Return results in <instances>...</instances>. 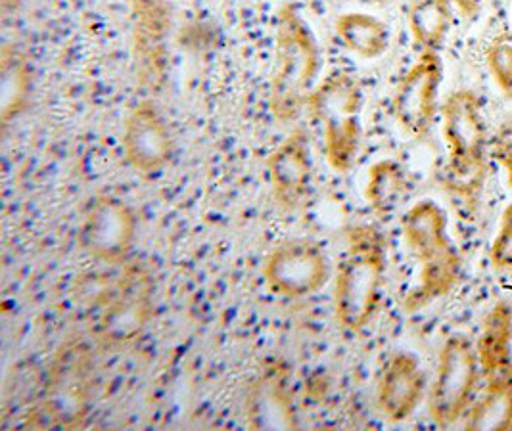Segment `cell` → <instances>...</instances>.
<instances>
[{"label": "cell", "mask_w": 512, "mask_h": 431, "mask_svg": "<svg viewBox=\"0 0 512 431\" xmlns=\"http://www.w3.org/2000/svg\"><path fill=\"white\" fill-rule=\"evenodd\" d=\"M275 56L277 71L271 81L269 108L273 117L286 125L302 115L321 68L317 39L294 4L280 6Z\"/></svg>", "instance_id": "6da1fadb"}, {"label": "cell", "mask_w": 512, "mask_h": 431, "mask_svg": "<svg viewBox=\"0 0 512 431\" xmlns=\"http://www.w3.org/2000/svg\"><path fill=\"white\" fill-rule=\"evenodd\" d=\"M386 276V238L373 225H357L348 232V250L336 274L334 311L350 330H363L374 317Z\"/></svg>", "instance_id": "7a4b0ae2"}, {"label": "cell", "mask_w": 512, "mask_h": 431, "mask_svg": "<svg viewBox=\"0 0 512 431\" xmlns=\"http://www.w3.org/2000/svg\"><path fill=\"white\" fill-rule=\"evenodd\" d=\"M440 114L449 152V186L457 196L474 202L488 175L489 133L484 102L470 89H457L445 98Z\"/></svg>", "instance_id": "3957f363"}, {"label": "cell", "mask_w": 512, "mask_h": 431, "mask_svg": "<svg viewBox=\"0 0 512 431\" xmlns=\"http://www.w3.org/2000/svg\"><path fill=\"white\" fill-rule=\"evenodd\" d=\"M93 353L81 340H68L56 351L39 403L29 414V426L39 430L81 428L93 405Z\"/></svg>", "instance_id": "277c9868"}, {"label": "cell", "mask_w": 512, "mask_h": 431, "mask_svg": "<svg viewBox=\"0 0 512 431\" xmlns=\"http://www.w3.org/2000/svg\"><path fill=\"white\" fill-rule=\"evenodd\" d=\"M363 89L355 77L334 71L307 98V110L323 125L325 156L338 173H348L361 148Z\"/></svg>", "instance_id": "5b68a950"}, {"label": "cell", "mask_w": 512, "mask_h": 431, "mask_svg": "<svg viewBox=\"0 0 512 431\" xmlns=\"http://www.w3.org/2000/svg\"><path fill=\"white\" fill-rule=\"evenodd\" d=\"M480 374L476 347L463 334L449 336L438 357L428 401L430 418L436 426L447 428L465 418Z\"/></svg>", "instance_id": "8992f818"}, {"label": "cell", "mask_w": 512, "mask_h": 431, "mask_svg": "<svg viewBox=\"0 0 512 431\" xmlns=\"http://www.w3.org/2000/svg\"><path fill=\"white\" fill-rule=\"evenodd\" d=\"M154 311V280L142 265H131L117 284L98 322V340L104 347H129L144 334Z\"/></svg>", "instance_id": "52a82bcc"}, {"label": "cell", "mask_w": 512, "mask_h": 431, "mask_svg": "<svg viewBox=\"0 0 512 431\" xmlns=\"http://www.w3.org/2000/svg\"><path fill=\"white\" fill-rule=\"evenodd\" d=\"M263 278L273 294L302 299L319 294L328 284L330 261L313 240H286L269 253L263 265Z\"/></svg>", "instance_id": "ba28073f"}, {"label": "cell", "mask_w": 512, "mask_h": 431, "mask_svg": "<svg viewBox=\"0 0 512 431\" xmlns=\"http://www.w3.org/2000/svg\"><path fill=\"white\" fill-rule=\"evenodd\" d=\"M442 58L438 52L422 50L417 62L403 75L394 96V117L409 137H428L440 112Z\"/></svg>", "instance_id": "9c48e42d"}, {"label": "cell", "mask_w": 512, "mask_h": 431, "mask_svg": "<svg viewBox=\"0 0 512 431\" xmlns=\"http://www.w3.org/2000/svg\"><path fill=\"white\" fill-rule=\"evenodd\" d=\"M137 213L116 196L96 198L79 228V246L100 263L117 265L129 259L137 242Z\"/></svg>", "instance_id": "30bf717a"}, {"label": "cell", "mask_w": 512, "mask_h": 431, "mask_svg": "<svg viewBox=\"0 0 512 431\" xmlns=\"http://www.w3.org/2000/svg\"><path fill=\"white\" fill-rule=\"evenodd\" d=\"M121 146L129 165L142 175L160 173L173 156L171 131L152 100H140L129 112Z\"/></svg>", "instance_id": "8fae6325"}, {"label": "cell", "mask_w": 512, "mask_h": 431, "mask_svg": "<svg viewBox=\"0 0 512 431\" xmlns=\"http://www.w3.org/2000/svg\"><path fill=\"white\" fill-rule=\"evenodd\" d=\"M275 202L284 211H296L305 202L311 184V150L302 129L290 133L267 159Z\"/></svg>", "instance_id": "7c38bea8"}, {"label": "cell", "mask_w": 512, "mask_h": 431, "mask_svg": "<svg viewBox=\"0 0 512 431\" xmlns=\"http://www.w3.org/2000/svg\"><path fill=\"white\" fill-rule=\"evenodd\" d=\"M424 389L426 376L419 359L407 351H399L386 363L378 380L376 405L380 414L392 424L405 422L419 409Z\"/></svg>", "instance_id": "4fadbf2b"}, {"label": "cell", "mask_w": 512, "mask_h": 431, "mask_svg": "<svg viewBox=\"0 0 512 431\" xmlns=\"http://www.w3.org/2000/svg\"><path fill=\"white\" fill-rule=\"evenodd\" d=\"M135 4V64L144 85H156L165 68V39L169 14L162 0H133Z\"/></svg>", "instance_id": "5bb4252c"}, {"label": "cell", "mask_w": 512, "mask_h": 431, "mask_svg": "<svg viewBox=\"0 0 512 431\" xmlns=\"http://www.w3.org/2000/svg\"><path fill=\"white\" fill-rule=\"evenodd\" d=\"M447 225V213L432 200H420L407 209L401 221V230L407 248L419 259L420 265L438 259L453 248Z\"/></svg>", "instance_id": "9a60e30c"}, {"label": "cell", "mask_w": 512, "mask_h": 431, "mask_svg": "<svg viewBox=\"0 0 512 431\" xmlns=\"http://www.w3.org/2000/svg\"><path fill=\"white\" fill-rule=\"evenodd\" d=\"M482 376L489 380L512 368V305L499 301L489 309L476 343Z\"/></svg>", "instance_id": "2e32d148"}, {"label": "cell", "mask_w": 512, "mask_h": 431, "mask_svg": "<svg viewBox=\"0 0 512 431\" xmlns=\"http://www.w3.org/2000/svg\"><path fill=\"white\" fill-rule=\"evenodd\" d=\"M463 274V259L455 248L445 251L438 259L420 265L419 284L405 295L403 311L417 313L432 301L453 292Z\"/></svg>", "instance_id": "e0dca14e"}, {"label": "cell", "mask_w": 512, "mask_h": 431, "mask_svg": "<svg viewBox=\"0 0 512 431\" xmlns=\"http://www.w3.org/2000/svg\"><path fill=\"white\" fill-rule=\"evenodd\" d=\"M33 87V71L24 54L6 45L0 54V121L10 125L24 112Z\"/></svg>", "instance_id": "ac0fdd59"}, {"label": "cell", "mask_w": 512, "mask_h": 431, "mask_svg": "<svg viewBox=\"0 0 512 431\" xmlns=\"http://www.w3.org/2000/svg\"><path fill=\"white\" fill-rule=\"evenodd\" d=\"M463 424L466 430H511L512 368L486 380L482 397L466 410Z\"/></svg>", "instance_id": "d6986e66"}, {"label": "cell", "mask_w": 512, "mask_h": 431, "mask_svg": "<svg viewBox=\"0 0 512 431\" xmlns=\"http://www.w3.org/2000/svg\"><path fill=\"white\" fill-rule=\"evenodd\" d=\"M336 35L342 45L363 60H376L390 48V27L365 12H346L336 20Z\"/></svg>", "instance_id": "ffe728a7"}, {"label": "cell", "mask_w": 512, "mask_h": 431, "mask_svg": "<svg viewBox=\"0 0 512 431\" xmlns=\"http://www.w3.org/2000/svg\"><path fill=\"white\" fill-rule=\"evenodd\" d=\"M250 416L254 428H294L296 416L292 399L286 393V380L279 372L261 378L250 397Z\"/></svg>", "instance_id": "44dd1931"}, {"label": "cell", "mask_w": 512, "mask_h": 431, "mask_svg": "<svg viewBox=\"0 0 512 431\" xmlns=\"http://www.w3.org/2000/svg\"><path fill=\"white\" fill-rule=\"evenodd\" d=\"M409 192V179L401 163L394 159H380L369 169L365 184V200L376 215L386 217L394 213Z\"/></svg>", "instance_id": "7402d4cb"}, {"label": "cell", "mask_w": 512, "mask_h": 431, "mask_svg": "<svg viewBox=\"0 0 512 431\" xmlns=\"http://www.w3.org/2000/svg\"><path fill=\"white\" fill-rule=\"evenodd\" d=\"M413 41L422 50L438 52L453 23L451 0H415L407 14Z\"/></svg>", "instance_id": "603a6c76"}, {"label": "cell", "mask_w": 512, "mask_h": 431, "mask_svg": "<svg viewBox=\"0 0 512 431\" xmlns=\"http://www.w3.org/2000/svg\"><path fill=\"white\" fill-rule=\"evenodd\" d=\"M486 66L493 85L512 100V33L499 31L486 48Z\"/></svg>", "instance_id": "cb8c5ba5"}, {"label": "cell", "mask_w": 512, "mask_h": 431, "mask_svg": "<svg viewBox=\"0 0 512 431\" xmlns=\"http://www.w3.org/2000/svg\"><path fill=\"white\" fill-rule=\"evenodd\" d=\"M489 261L495 271H512V202L501 213L499 230L489 248Z\"/></svg>", "instance_id": "d4e9b609"}, {"label": "cell", "mask_w": 512, "mask_h": 431, "mask_svg": "<svg viewBox=\"0 0 512 431\" xmlns=\"http://www.w3.org/2000/svg\"><path fill=\"white\" fill-rule=\"evenodd\" d=\"M491 156L503 167L507 186L512 190V123H505L491 140Z\"/></svg>", "instance_id": "484cf974"}, {"label": "cell", "mask_w": 512, "mask_h": 431, "mask_svg": "<svg viewBox=\"0 0 512 431\" xmlns=\"http://www.w3.org/2000/svg\"><path fill=\"white\" fill-rule=\"evenodd\" d=\"M488 0H451V4L459 10V14L466 20H474L480 16Z\"/></svg>", "instance_id": "4316f807"}, {"label": "cell", "mask_w": 512, "mask_h": 431, "mask_svg": "<svg viewBox=\"0 0 512 431\" xmlns=\"http://www.w3.org/2000/svg\"><path fill=\"white\" fill-rule=\"evenodd\" d=\"M363 2H367V4H376V6H384V4H390V2H394V0H363Z\"/></svg>", "instance_id": "83f0119b"}, {"label": "cell", "mask_w": 512, "mask_h": 431, "mask_svg": "<svg viewBox=\"0 0 512 431\" xmlns=\"http://www.w3.org/2000/svg\"><path fill=\"white\" fill-rule=\"evenodd\" d=\"M10 6H16V0H2V8L8 10Z\"/></svg>", "instance_id": "f1b7e54d"}]
</instances>
